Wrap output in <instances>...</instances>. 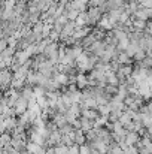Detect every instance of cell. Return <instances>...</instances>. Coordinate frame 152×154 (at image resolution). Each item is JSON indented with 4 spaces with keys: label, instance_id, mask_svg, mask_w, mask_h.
I'll return each mask as SVG.
<instances>
[{
    "label": "cell",
    "instance_id": "cell-1",
    "mask_svg": "<svg viewBox=\"0 0 152 154\" xmlns=\"http://www.w3.org/2000/svg\"><path fill=\"white\" fill-rule=\"evenodd\" d=\"M87 12H88V17H90V27L99 24V21L101 20V17L104 15L103 11H101L99 6H90Z\"/></svg>",
    "mask_w": 152,
    "mask_h": 154
},
{
    "label": "cell",
    "instance_id": "cell-2",
    "mask_svg": "<svg viewBox=\"0 0 152 154\" xmlns=\"http://www.w3.org/2000/svg\"><path fill=\"white\" fill-rule=\"evenodd\" d=\"M28 102L30 100H27L25 97H22V96H19L18 99H16V102L13 105V109H15V114H18V115H21V114H24V112H27L28 111Z\"/></svg>",
    "mask_w": 152,
    "mask_h": 154
},
{
    "label": "cell",
    "instance_id": "cell-3",
    "mask_svg": "<svg viewBox=\"0 0 152 154\" xmlns=\"http://www.w3.org/2000/svg\"><path fill=\"white\" fill-rule=\"evenodd\" d=\"M0 79H1V87H3V90H6L7 85H10L12 81H13V72L9 70V69H1Z\"/></svg>",
    "mask_w": 152,
    "mask_h": 154
},
{
    "label": "cell",
    "instance_id": "cell-4",
    "mask_svg": "<svg viewBox=\"0 0 152 154\" xmlns=\"http://www.w3.org/2000/svg\"><path fill=\"white\" fill-rule=\"evenodd\" d=\"M99 27L103 29V30H113L116 27V24L112 21V18L109 17V14H104L101 17V20L99 21Z\"/></svg>",
    "mask_w": 152,
    "mask_h": 154
},
{
    "label": "cell",
    "instance_id": "cell-5",
    "mask_svg": "<svg viewBox=\"0 0 152 154\" xmlns=\"http://www.w3.org/2000/svg\"><path fill=\"white\" fill-rule=\"evenodd\" d=\"M13 63H16L18 66H21V64H25L28 60H30V54L25 51V50H19V51L15 52V55H13Z\"/></svg>",
    "mask_w": 152,
    "mask_h": 154
},
{
    "label": "cell",
    "instance_id": "cell-6",
    "mask_svg": "<svg viewBox=\"0 0 152 154\" xmlns=\"http://www.w3.org/2000/svg\"><path fill=\"white\" fill-rule=\"evenodd\" d=\"M124 141H125V144H127V145H137V144L140 142V135H139L137 132H134V130L127 132V135H125Z\"/></svg>",
    "mask_w": 152,
    "mask_h": 154
},
{
    "label": "cell",
    "instance_id": "cell-7",
    "mask_svg": "<svg viewBox=\"0 0 152 154\" xmlns=\"http://www.w3.org/2000/svg\"><path fill=\"white\" fill-rule=\"evenodd\" d=\"M90 33H91V29H90L88 26H85V27H78L76 32H75V35H73V38H75L76 42H79V41H82L84 38H87Z\"/></svg>",
    "mask_w": 152,
    "mask_h": 154
},
{
    "label": "cell",
    "instance_id": "cell-8",
    "mask_svg": "<svg viewBox=\"0 0 152 154\" xmlns=\"http://www.w3.org/2000/svg\"><path fill=\"white\" fill-rule=\"evenodd\" d=\"M76 26L78 27H85V26H90V17H88V12H81L78 15V18L75 20Z\"/></svg>",
    "mask_w": 152,
    "mask_h": 154
},
{
    "label": "cell",
    "instance_id": "cell-9",
    "mask_svg": "<svg viewBox=\"0 0 152 154\" xmlns=\"http://www.w3.org/2000/svg\"><path fill=\"white\" fill-rule=\"evenodd\" d=\"M81 117H85V118H88V120L96 121V120L100 117V112H99L97 109H90V108H87V109H84V111H82Z\"/></svg>",
    "mask_w": 152,
    "mask_h": 154
},
{
    "label": "cell",
    "instance_id": "cell-10",
    "mask_svg": "<svg viewBox=\"0 0 152 154\" xmlns=\"http://www.w3.org/2000/svg\"><path fill=\"white\" fill-rule=\"evenodd\" d=\"M131 29L133 32H143L146 29V21L145 20H139V18H134L131 21Z\"/></svg>",
    "mask_w": 152,
    "mask_h": 154
},
{
    "label": "cell",
    "instance_id": "cell-11",
    "mask_svg": "<svg viewBox=\"0 0 152 154\" xmlns=\"http://www.w3.org/2000/svg\"><path fill=\"white\" fill-rule=\"evenodd\" d=\"M19 93H21V96L22 97H25L27 100H31V99H34V88H31V85H24L21 90H19Z\"/></svg>",
    "mask_w": 152,
    "mask_h": 154
},
{
    "label": "cell",
    "instance_id": "cell-12",
    "mask_svg": "<svg viewBox=\"0 0 152 154\" xmlns=\"http://www.w3.org/2000/svg\"><path fill=\"white\" fill-rule=\"evenodd\" d=\"M81 120V130L82 132H90V130H93L94 129V121L93 120H88V118H85V117H81L79 118Z\"/></svg>",
    "mask_w": 152,
    "mask_h": 154
},
{
    "label": "cell",
    "instance_id": "cell-13",
    "mask_svg": "<svg viewBox=\"0 0 152 154\" xmlns=\"http://www.w3.org/2000/svg\"><path fill=\"white\" fill-rule=\"evenodd\" d=\"M76 85H78V88L79 90H84V88H87L88 87V76H85L84 73H78L76 75Z\"/></svg>",
    "mask_w": 152,
    "mask_h": 154
},
{
    "label": "cell",
    "instance_id": "cell-14",
    "mask_svg": "<svg viewBox=\"0 0 152 154\" xmlns=\"http://www.w3.org/2000/svg\"><path fill=\"white\" fill-rule=\"evenodd\" d=\"M118 63L119 64H131V57L127 54L125 51H121L119 52V55H118Z\"/></svg>",
    "mask_w": 152,
    "mask_h": 154
},
{
    "label": "cell",
    "instance_id": "cell-15",
    "mask_svg": "<svg viewBox=\"0 0 152 154\" xmlns=\"http://www.w3.org/2000/svg\"><path fill=\"white\" fill-rule=\"evenodd\" d=\"M58 50H60V45H58L57 42H54V41H52V42H51L49 45L46 47V50H45V52H43V54H45L46 57H49V55L52 54V52L58 51Z\"/></svg>",
    "mask_w": 152,
    "mask_h": 154
},
{
    "label": "cell",
    "instance_id": "cell-16",
    "mask_svg": "<svg viewBox=\"0 0 152 154\" xmlns=\"http://www.w3.org/2000/svg\"><path fill=\"white\" fill-rule=\"evenodd\" d=\"M97 111L100 112V115H107L109 117V114L112 112V106H110V103H107V105H99Z\"/></svg>",
    "mask_w": 152,
    "mask_h": 154
},
{
    "label": "cell",
    "instance_id": "cell-17",
    "mask_svg": "<svg viewBox=\"0 0 152 154\" xmlns=\"http://www.w3.org/2000/svg\"><path fill=\"white\" fill-rule=\"evenodd\" d=\"M54 151H55V154H69V147L61 144V145L54 147Z\"/></svg>",
    "mask_w": 152,
    "mask_h": 154
},
{
    "label": "cell",
    "instance_id": "cell-18",
    "mask_svg": "<svg viewBox=\"0 0 152 154\" xmlns=\"http://www.w3.org/2000/svg\"><path fill=\"white\" fill-rule=\"evenodd\" d=\"M145 57H146V51H145V50H142V48H140L139 51L134 54V58H136L137 61H142V60H145Z\"/></svg>",
    "mask_w": 152,
    "mask_h": 154
},
{
    "label": "cell",
    "instance_id": "cell-19",
    "mask_svg": "<svg viewBox=\"0 0 152 154\" xmlns=\"http://www.w3.org/2000/svg\"><path fill=\"white\" fill-rule=\"evenodd\" d=\"M107 0H90V6H103Z\"/></svg>",
    "mask_w": 152,
    "mask_h": 154
},
{
    "label": "cell",
    "instance_id": "cell-20",
    "mask_svg": "<svg viewBox=\"0 0 152 154\" xmlns=\"http://www.w3.org/2000/svg\"><path fill=\"white\" fill-rule=\"evenodd\" d=\"M140 112H148L149 115H152V100H151V102H149V103H148L146 106H143Z\"/></svg>",
    "mask_w": 152,
    "mask_h": 154
},
{
    "label": "cell",
    "instance_id": "cell-21",
    "mask_svg": "<svg viewBox=\"0 0 152 154\" xmlns=\"http://www.w3.org/2000/svg\"><path fill=\"white\" fill-rule=\"evenodd\" d=\"M148 32L152 35V18H151V21H149V26H148Z\"/></svg>",
    "mask_w": 152,
    "mask_h": 154
},
{
    "label": "cell",
    "instance_id": "cell-22",
    "mask_svg": "<svg viewBox=\"0 0 152 154\" xmlns=\"http://www.w3.org/2000/svg\"><path fill=\"white\" fill-rule=\"evenodd\" d=\"M148 55H151V57H152V51H151V52H149V54H148Z\"/></svg>",
    "mask_w": 152,
    "mask_h": 154
},
{
    "label": "cell",
    "instance_id": "cell-23",
    "mask_svg": "<svg viewBox=\"0 0 152 154\" xmlns=\"http://www.w3.org/2000/svg\"><path fill=\"white\" fill-rule=\"evenodd\" d=\"M151 100H152V97H151Z\"/></svg>",
    "mask_w": 152,
    "mask_h": 154
}]
</instances>
